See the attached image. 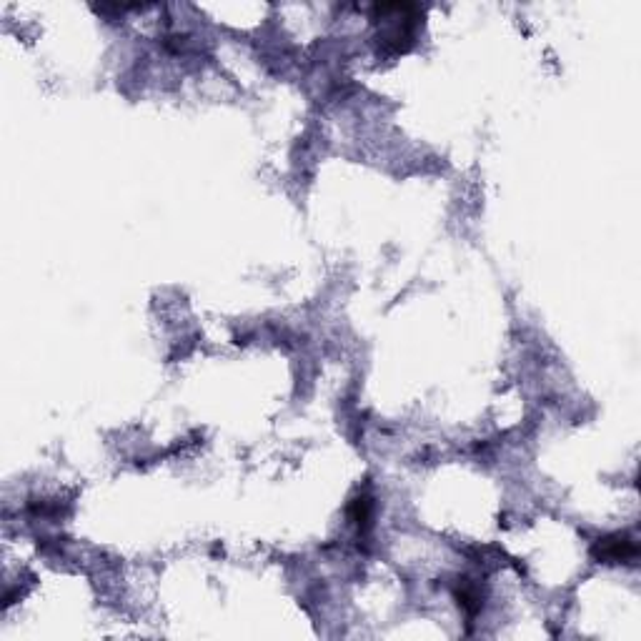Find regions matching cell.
Masks as SVG:
<instances>
[{
	"mask_svg": "<svg viewBox=\"0 0 641 641\" xmlns=\"http://www.w3.org/2000/svg\"><path fill=\"white\" fill-rule=\"evenodd\" d=\"M594 554L604 564H619V561L636 559V544L631 539H626V536H614V539L599 541Z\"/></svg>",
	"mask_w": 641,
	"mask_h": 641,
	"instance_id": "cell-2",
	"label": "cell"
},
{
	"mask_svg": "<svg viewBox=\"0 0 641 641\" xmlns=\"http://www.w3.org/2000/svg\"><path fill=\"white\" fill-rule=\"evenodd\" d=\"M376 13H379V23H381V33H379V43L386 53H404L406 48L414 43L416 36V13L419 8L414 6H376Z\"/></svg>",
	"mask_w": 641,
	"mask_h": 641,
	"instance_id": "cell-1",
	"label": "cell"
}]
</instances>
